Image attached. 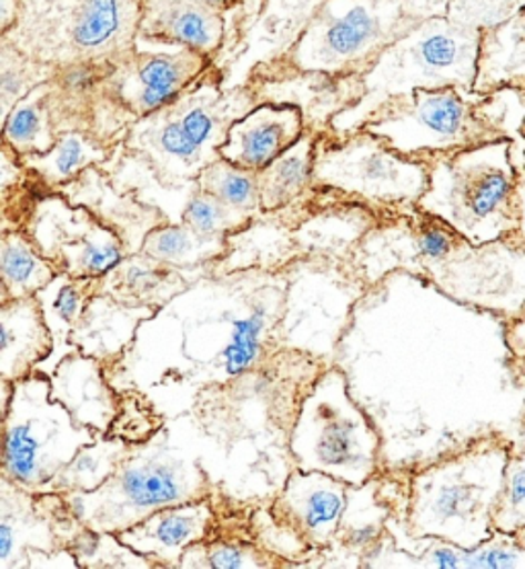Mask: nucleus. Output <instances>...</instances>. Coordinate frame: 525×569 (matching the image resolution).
Wrapping results in <instances>:
<instances>
[{"label":"nucleus","instance_id":"f257e3e1","mask_svg":"<svg viewBox=\"0 0 525 569\" xmlns=\"http://www.w3.org/2000/svg\"><path fill=\"white\" fill-rule=\"evenodd\" d=\"M524 126L525 91L498 89L476 96L458 87H417L386 99L360 123L362 130L417 161L497 140L517 142L524 138Z\"/></svg>","mask_w":525,"mask_h":569},{"label":"nucleus","instance_id":"f03ea898","mask_svg":"<svg viewBox=\"0 0 525 569\" xmlns=\"http://www.w3.org/2000/svg\"><path fill=\"white\" fill-rule=\"evenodd\" d=\"M512 450L503 436H485L418 471L408 489L411 537L440 539L460 549H476L493 539V512Z\"/></svg>","mask_w":525,"mask_h":569},{"label":"nucleus","instance_id":"7ed1b4c3","mask_svg":"<svg viewBox=\"0 0 525 569\" xmlns=\"http://www.w3.org/2000/svg\"><path fill=\"white\" fill-rule=\"evenodd\" d=\"M513 154V140H497L433 157L418 210L444 220L476 247L509 239L517 231Z\"/></svg>","mask_w":525,"mask_h":569},{"label":"nucleus","instance_id":"20e7f679","mask_svg":"<svg viewBox=\"0 0 525 569\" xmlns=\"http://www.w3.org/2000/svg\"><path fill=\"white\" fill-rule=\"evenodd\" d=\"M166 438L161 430L147 442L134 445L103 486L64 496L87 529L118 535L162 508L212 498L214 486L202 465L181 450L166 447Z\"/></svg>","mask_w":525,"mask_h":569},{"label":"nucleus","instance_id":"39448f33","mask_svg":"<svg viewBox=\"0 0 525 569\" xmlns=\"http://www.w3.org/2000/svg\"><path fill=\"white\" fill-rule=\"evenodd\" d=\"M296 469L331 475L351 486L374 481L380 471V438L347 393L339 370L312 380L296 406L290 435Z\"/></svg>","mask_w":525,"mask_h":569},{"label":"nucleus","instance_id":"423d86ee","mask_svg":"<svg viewBox=\"0 0 525 569\" xmlns=\"http://www.w3.org/2000/svg\"><path fill=\"white\" fill-rule=\"evenodd\" d=\"M2 428V477L28 491H40L82 448L103 438L74 421L52 397L50 377L41 372L13 382Z\"/></svg>","mask_w":525,"mask_h":569},{"label":"nucleus","instance_id":"0eeeda50","mask_svg":"<svg viewBox=\"0 0 525 569\" xmlns=\"http://www.w3.org/2000/svg\"><path fill=\"white\" fill-rule=\"evenodd\" d=\"M312 181L367 203L417 206L430 188V164L404 157L360 128L345 138L319 136Z\"/></svg>","mask_w":525,"mask_h":569},{"label":"nucleus","instance_id":"6e6552de","mask_svg":"<svg viewBox=\"0 0 525 569\" xmlns=\"http://www.w3.org/2000/svg\"><path fill=\"white\" fill-rule=\"evenodd\" d=\"M84 530L62 493L0 479V569L79 568L70 547Z\"/></svg>","mask_w":525,"mask_h":569},{"label":"nucleus","instance_id":"1a4fd4ad","mask_svg":"<svg viewBox=\"0 0 525 569\" xmlns=\"http://www.w3.org/2000/svg\"><path fill=\"white\" fill-rule=\"evenodd\" d=\"M23 231L58 273L103 278L128 258L122 237L84 208H70L62 198H43Z\"/></svg>","mask_w":525,"mask_h":569},{"label":"nucleus","instance_id":"9d476101","mask_svg":"<svg viewBox=\"0 0 525 569\" xmlns=\"http://www.w3.org/2000/svg\"><path fill=\"white\" fill-rule=\"evenodd\" d=\"M425 276L460 302L503 317L525 311V251L507 241L476 247L462 239L456 251Z\"/></svg>","mask_w":525,"mask_h":569},{"label":"nucleus","instance_id":"9b49d317","mask_svg":"<svg viewBox=\"0 0 525 569\" xmlns=\"http://www.w3.org/2000/svg\"><path fill=\"white\" fill-rule=\"evenodd\" d=\"M347 481L319 471L294 469L280 496L271 503V515L309 545L314 556L337 551L351 530L377 520H353L350 503L357 489Z\"/></svg>","mask_w":525,"mask_h":569},{"label":"nucleus","instance_id":"f8f14e48","mask_svg":"<svg viewBox=\"0 0 525 569\" xmlns=\"http://www.w3.org/2000/svg\"><path fill=\"white\" fill-rule=\"evenodd\" d=\"M152 116L154 120L135 134L157 163L183 176H200L202 169L220 159L218 149L224 144L229 128H222L226 116L218 111L216 103L208 99L181 103L176 99Z\"/></svg>","mask_w":525,"mask_h":569},{"label":"nucleus","instance_id":"ddd939ff","mask_svg":"<svg viewBox=\"0 0 525 569\" xmlns=\"http://www.w3.org/2000/svg\"><path fill=\"white\" fill-rule=\"evenodd\" d=\"M485 26H468L452 19H433L406 41L411 60V89L458 87L472 93ZM406 91V93H408Z\"/></svg>","mask_w":525,"mask_h":569},{"label":"nucleus","instance_id":"4468645a","mask_svg":"<svg viewBox=\"0 0 525 569\" xmlns=\"http://www.w3.org/2000/svg\"><path fill=\"white\" fill-rule=\"evenodd\" d=\"M304 134V118L296 106L265 103L230 123L218 154L234 167L259 173Z\"/></svg>","mask_w":525,"mask_h":569},{"label":"nucleus","instance_id":"2eb2a0df","mask_svg":"<svg viewBox=\"0 0 525 569\" xmlns=\"http://www.w3.org/2000/svg\"><path fill=\"white\" fill-rule=\"evenodd\" d=\"M216 522L212 498L200 502L162 508L132 529L118 532V539L147 557L157 568H181V557L191 545L210 537Z\"/></svg>","mask_w":525,"mask_h":569},{"label":"nucleus","instance_id":"dca6fc26","mask_svg":"<svg viewBox=\"0 0 525 569\" xmlns=\"http://www.w3.org/2000/svg\"><path fill=\"white\" fill-rule=\"evenodd\" d=\"M97 358L72 352L64 356L50 375L52 397L72 413L82 428L108 436L120 411V395L109 387Z\"/></svg>","mask_w":525,"mask_h":569},{"label":"nucleus","instance_id":"f3484780","mask_svg":"<svg viewBox=\"0 0 525 569\" xmlns=\"http://www.w3.org/2000/svg\"><path fill=\"white\" fill-rule=\"evenodd\" d=\"M54 352V336L43 319L40 300L0 302V379L31 377Z\"/></svg>","mask_w":525,"mask_h":569},{"label":"nucleus","instance_id":"a211bd4d","mask_svg":"<svg viewBox=\"0 0 525 569\" xmlns=\"http://www.w3.org/2000/svg\"><path fill=\"white\" fill-rule=\"evenodd\" d=\"M202 52L183 50L176 54L147 56L132 77L120 87V101L135 118H149L175 103L181 91L202 70Z\"/></svg>","mask_w":525,"mask_h":569},{"label":"nucleus","instance_id":"6ab92c4d","mask_svg":"<svg viewBox=\"0 0 525 569\" xmlns=\"http://www.w3.org/2000/svg\"><path fill=\"white\" fill-rule=\"evenodd\" d=\"M157 312V307L128 305L109 295H94L70 343L74 350L97 358L101 365L115 362L130 346L138 326Z\"/></svg>","mask_w":525,"mask_h":569},{"label":"nucleus","instance_id":"aec40b11","mask_svg":"<svg viewBox=\"0 0 525 569\" xmlns=\"http://www.w3.org/2000/svg\"><path fill=\"white\" fill-rule=\"evenodd\" d=\"M498 89L525 91V4L481 31V50L472 93Z\"/></svg>","mask_w":525,"mask_h":569},{"label":"nucleus","instance_id":"412c9836","mask_svg":"<svg viewBox=\"0 0 525 569\" xmlns=\"http://www.w3.org/2000/svg\"><path fill=\"white\" fill-rule=\"evenodd\" d=\"M94 295H99V278H72L68 273H58L36 295L43 319L54 336V352L41 362L36 372L50 377L64 356L77 352L70 343V336Z\"/></svg>","mask_w":525,"mask_h":569},{"label":"nucleus","instance_id":"4be33fe9","mask_svg":"<svg viewBox=\"0 0 525 569\" xmlns=\"http://www.w3.org/2000/svg\"><path fill=\"white\" fill-rule=\"evenodd\" d=\"M181 270L144 253H132L123 258L113 270L99 278V295H109L128 305L161 307L166 299L185 288Z\"/></svg>","mask_w":525,"mask_h":569},{"label":"nucleus","instance_id":"5701e85b","mask_svg":"<svg viewBox=\"0 0 525 569\" xmlns=\"http://www.w3.org/2000/svg\"><path fill=\"white\" fill-rule=\"evenodd\" d=\"M319 134L306 132L292 149L256 173L261 212L271 214L300 200L314 183V150Z\"/></svg>","mask_w":525,"mask_h":569},{"label":"nucleus","instance_id":"b1692460","mask_svg":"<svg viewBox=\"0 0 525 569\" xmlns=\"http://www.w3.org/2000/svg\"><path fill=\"white\" fill-rule=\"evenodd\" d=\"M0 302L36 297L58 276L54 266L41 256L23 229L2 232L0 239Z\"/></svg>","mask_w":525,"mask_h":569},{"label":"nucleus","instance_id":"393cba45","mask_svg":"<svg viewBox=\"0 0 525 569\" xmlns=\"http://www.w3.org/2000/svg\"><path fill=\"white\" fill-rule=\"evenodd\" d=\"M132 448L134 445L123 438L103 436L93 445L82 448L81 452L40 491L62 493V496L93 491L99 486H103L109 477L120 469V465L132 452Z\"/></svg>","mask_w":525,"mask_h":569},{"label":"nucleus","instance_id":"a878e982","mask_svg":"<svg viewBox=\"0 0 525 569\" xmlns=\"http://www.w3.org/2000/svg\"><path fill=\"white\" fill-rule=\"evenodd\" d=\"M105 157L108 149L81 132L58 134L54 147L48 152L19 154L23 167L33 171L48 186H62L87 167L105 161Z\"/></svg>","mask_w":525,"mask_h":569},{"label":"nucleus","instance_id":"bb28decb","mask_svg":"<svg viewBox=\"0 0 525 569\" xmlns=\"http://www.w3.org/2000/svg\"><path fill=\"white\" fill-rule=\"evenodd\" d=\"M229 239H203L181 224H159L147 234L140 253L176 270H189L218 261L226 253Z\"/></svg>","mask_w":525,"mask_h":569},{"label":"nucleus","instance_id":"cd10ccee","mask_svg":"<svg viewBox=\"0 0 525 569\" xmlns=\"http://www.w3.org/2000/svg\"><path fill=\"white\" fill-rule=\"evenodd\" d=\"M277 315L280 312L273 311L270 302L263 300L253 307L249 317L232 326V338L220 358L226 379H243L244 375H251L259 367L263 346L271 336Z\"/></svg>","mask_w":525,"mask_h":569},{"label":"nucleus","instance_id":"c85d7f7f","mask_svg":"<svg viewBox=\"0 0 525 569\" xmlns=\"http://www.w3.org/2000/svg\"><path fill=\"white\" fill-rule=\"evenodd\" d=\"M43 96H46V89L29 93L4 118L2 138H4V144H9L17 154L48 152L58 140V136L52 134V128H50V116H48Z\"/></svg>","mask_w":525,"mask_h":569},{"label":"nucleus","instance_id":"c756f323","mask_svg":"<svg viewBox=\"0 0 525 569\" xmlns=\"http://www.w3.org/2000/svg\"><path fill=\"white\" fill-rule=\"evenodd\" d=\"M198 190L214 196L232 210H239L249 217L261 212L256 173L234 167L224 159H216L214 163L202 169V173L198 176Z\"/></svg>","mask_w":525,"mask_h":569},{"label":"nucleus","instance_id":"7c9ffc66","mask_svg":"<svg viewBox=\"0 0 525 569\" xmlns=\"http://www.w3.org/2000/svg\"><path fill=\"white\" fill-rule=\"evenodd\" d=\"M130 0H84L72 26V41L82 52H97L115 40L128 21Z\"/></svg>","mask_w":525,"mask_h":569},{"label":"nucleus","instance_id":"2f4dec72","mask_svg":"<svg viewBox=\"0 0 525 569\" xmlns=\"http://www.w3.org/2000/svg\"><path fill=\"white\" fill-rule=\"evenodd\" d=\"M283 566L280 557L271 556L255 541H205L191 545L181 557V568L261 569Z\"/></svg>","mask_w":525,"mask_h":569},{"label":"nucleus","instance_id":"473e14b6","mask_svg":"<svg viewBox=\"0 0 525 569\" xmlns=\"http://www.w3.org/2000/svg\"><path fill=\"white\" fill-rule=\"evenodd\" d=\"M253 217L232 210L214 196L198 190L183 208L181 222L203 239H229L230 234L243 231Z\"/></svg>","mask_w":525,"mask_h":569},{"label":"nucleus","instance_id":"72a5a7b5","mask_svg":"<svg viewBox=\"0 0 525 569\" xmlns=\"http://www.w3.org/2000/svg\"><path fill=\"white\" fill-rule=\"evenodd\" d=\"M164 33L195 52H214L222 38V21L212 9L181 4L164 14Z\"/></svg>","mask_w":525,"mask_h":569},{"label":"nucleus","instance_id":"f704fd0d","mask_svg":"<svg viewBox=\"0 0 525 569\" xmlns=\"http://www.w3.org/2000/svg\"><path fill=\"white\" fill-rule=\"evenodd\" d=\"M70 551L77 557L79 568H157V563L135 553L134 549H130L118 539V535L111 532H94L87 529L72 542Z\"/></svg>","mask_w":525,"mask_h":569},{"label":"nucleus","instance_id":"c9c22d12","mask_svg":"<svg viewBox=\"0 0 525 569\" xmlns=\"http://www.w3.org/2000/svg\"><path fill=\"white\" fill-rule=\"evenodd\" d=\"M493 529L503 535L525 532V450L513 452L493 512Z\"/></svg>","mask_w":525,"mask_h":569},{"label":"nucleus","instance_id":"e433bc0d","mask_svg":"<svg viewBox=\"0 0 525 569\" xmlns=\"http://www.w3.org/2000/svg\"><path fill=\"white\" fill-rule=\"evenodd\" d=\"M376 17L364 4H353L347 13L341 14L324 31V43L331 54L351 58L360 54L376 38Z\"/></svg>","mask_w":525,"mask_h":569},{"label":"nucleus","instance_id":"4c0bfd02","mask_svg":"<svg viewBox=\"0 0 525 569\" xmlns=\"http://www.w3.org/2000/svg\"><path fill=\"white\" fill-rule=\"evenodd\" d=\"M251 532L261 549H265L271 556L280 557L282 561H302L314 557V551L309 545L287 527H283L282 522H277L271 510H259L253 515Z\"/></svg>","mask_w":525,"mask_h":569},{"label":"nucleus","instance_id":"58836bf2","mask_svg":"<svg viewBox=\"0 0 525 569\" xmlns=\"http://www.w3.org/2000/svg\"><path fill=\"white\" fill-rule=\"evenodd\" d=\"M162 430V418L149 401L138 393L123 395L120 411L108 436H118L132 445L147 442Z\"/></svg>","mask_w":525,"mask_h":569},{"label":"nucleus","instance_id":"ea45409f","mask_svg":"<svg viewBox=\"0 0 525 569\" xmlns=\"http://www.w3.org/2000/svg\"><path fill=\"white\" fill-rule=\"evenodd\" d=\"M522 142H524L525 149V138ZM515 164H517V231L513 232L512 237L505 241L515 249L525 251V152L524 159L519 163L515 161Z\"/></svg>","mask_w":525,"mask_h":569},{"label":"nucleus","instance_id":"a19ab883","mask_svg":"<svg viewBox=\"0 0 525 569\" xmlns=\"http://www.w3.org/2000/svg\"><path fill=\"white\" fill-rule=\"evenodd\" d=\"M93 82L94 74L89 68H72V70H68L67 77H64V87L68 91H77V93L91 89Z\"/></svg>","mask_w":525,"mask_h":569},{"label":"nucleus","instance_id":"79ce46f5","mask_svg":"<svg viewBox=\"0 0 525 569\" xmlns=\"http://www.w3.org/2000/svg\"><path fill=\"white\" fill-rule=\"evenodd\" d=\"M14 0H0V14H2V31H7L9 26L13 23V13H11V4Z\"/></svg>","mask_w":525,"mask_h":569},{"label":"nucleus","instance_id":"37998d69","mask_svg":"<svg viewBox=\"0 0 525 569\" xmlns=\"http://www.w3.org/2000/svg\"><path fill=\"white\" fill-rule=\"evenodd\" d=\"M200 2H202L203 7L212 9V11H222V9H229L234 0H200Z\"/></svg>","mask_w":525,"mask_h":569},{"label":"nucleus","instance_id":"c03bdc74","mask_svg":"<svg viewBox=\"0 0 525 569\" xmlns=\"http://www.w3.org/2000/svg\"><path fill=\"white\" fill-rule=\"evenodd\" d=\"M522 423H524V428H525V406H524V413H522Z\"/></svg>","mask_w":525,"mask_h":569},{"label":"nucleus","instance_id":"a18cd8bd","mask_svg":"<svg viewBox=\"0 0 525 569\" xmlns=\"http://www.w3.org/2000/svg\"><path fill=\"white\" fill-rule=\"evenodd\" d=\"M524 138H525V126H524Z\"/></svg>","mask_w":525,"mask_h":569}]
</instances>
